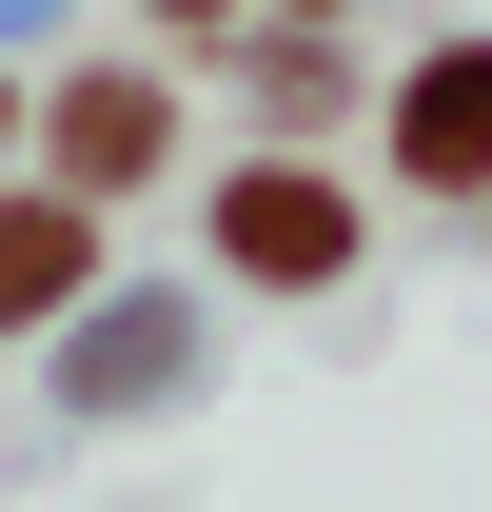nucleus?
Listing matches in <instances>:
<instances>
[{
	"instance_id": "1",
	"label": "nucleus",
	"mask_w": 492,
	"mask_h": 512,
	"mask_svg": "<svg viewBox=\"0 0 492 512\" xmlns=\"http://www.w3.org/2000/svg\"><path fill=\"white\" fill-rule=\"evenodd\" d=\"M217 256H237V276H335V256H355V197L335 178H237L217 197Z\"/></svg>"
},
{
	"instance_id": "2",
	"label": "nucleus",
	"mask_w": 492,
	"mask_h": 512,
	"mask_svg": "<svg viewBox=\"0 0 492 512\" xmlns=\"http://www.w3.org/2000/svg\"><path fill=\"white\" fill-rule=\"evenodd\" d=\"M394 178H492V40H453V60L394 99Z\"/></svg>"
},
{
	"instance_id": "3",
	"label": "nucleus",
	"mask_w": 492,
	"mask_h": 512,
	"mask_svg": "<svg viewBox=\"0 0 492 512\" xmlns=\"http://www.w3.org/2000/svg\"><path fill=\"white\" fill-rule=\"evenodd\" d=\"M79 256H99V197H20V217H0V335H20V316H60V296H79Z\"/></svg>"
},
{
	"instance_id": "4",
	"label": "nucleus",
	"mask_w": 492,
	"mask_h": 512,
	"mask_svg": "<svg viewBox=\"0 0 492 512\" xmlns=\"http://www.w3.org/2000/svg\"><path fill=\"white\" fill-rule=\"evenodd\" d=\"M40 138H60V178H79V197L138 178V158H158V79H60V119H40Z\"/></svg>"
},
{
	"instance_id": "5",
	"label": "nucleus",
	"mask_w": 492,
	"mask_h": 512,
	"mask_svg": "<svg viewBox=\"0 0 492 512\" xmlns=\"http://www.w3.org/2000/svg\"><path fill=\"white\" fill-rule=\"evenodd\" d=\"M178 20H197V0H178Z\"/></svg>"
}]
</instances>
